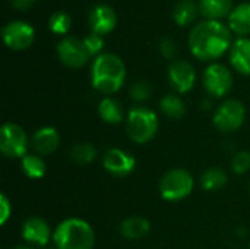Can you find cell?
<instances>
[{"instance_id": "cell-22", "label": "cell", "mask_w": 250, "mask_h": 249, "mask_svg": "<svg viewBox=\"0 0 250 249\" xmlns=\"http://www.w3.org/2000/svg\"><path fill=\"white\" fill-rule=\"evenodd\" d=\"M160 109L163 114L170 119H182L186 114V104L183 100L176 94H167L160 101Z\"/></svg>"}, {"instance_id": "cell-20", "label": "cell", "mask_w": 250, "mask_h": 249, "mask_svg": "<svg viewBox=\"0 0 250 249\" xmlns=\"http://www.w3.org/2000/svg\"><path fill=\"white\" fill-rule=\"evenodd\" d=\"M98 116L108 125H117L123 120L125 112L122 104L111 97H104L98 104Z\"/></svg>"}, {"instance_id": "cell-32", "label": "cell", "mask_w": 250, "mask_h": 249, "mask_svg": "<svg viewBox=\"0 0 250 249\" xmlns=\"http://www.w3.org/2000/svg\"><path fill=\"white\" fill-rule=\"evenodd\" d=\"M34 3H35V0H10V4L16 10H28Z\"/></svg>"}, {"instance_id": "cell-28", "label": "cell", "mask_w": 250, "mask_h": 249, "mask_svg": "<svg viewBox=\"0 0 250 249\" xmlns=\"http://www.w3.org/2000/svg\"><path fill=\"white\" fill-rule=\"evenodd\" d=\"M151 92H152V87L146 81H136L130 87V97L135 101H145V100H148Z\"/></svg>"}, {"instance_id": "cell-18", "label": "cell", "mask_w": 250, "mask_h": 249, "mask_svg": "<svg viewBox=\"0 0 250 249\" xmlns=\"http://www.w3.org/2000/svg\"><path fill=\"white\" fill-rule=\"evenodd\" d=\"M233 0H201L199 12L209 21H220L229 18L233 12Z\"/></svg>"}, {"instance_id": "cell-34", "label": "cell", "mask_w": 250, "mask_h": 249, "mask_svg": "<svg viewBox=\"0 0 250 249\" xmlns=\"http://www.w3.org/2000/svg\"><path fill=\"white\" fill-rule=\"evenodd\" d=\"M44 249H53V248H44Z\"/></svg>"}, {"instance_id": "cell-25", "label": "cell", "mask_w": 250, "mask_h": 249, "mask_svg": "<svg viewBox=\"0 0 250 249\" xmlns=\"http://www.w3.org/2000/svg\"><path fill=\"white\" fill-rule=\"evenodd\" d=\"M97 157V150L92 144L89 142H79L72 147L70 150V158L73 163L79 166H86L91 164Z\"/></svg>"}, {"instance_id": "cell-30", "label": "cell", "mask_w": 250, "mask_h": 249, "mask_svg": "<svg viewBox=\"0 0 250 249\" xmlns=\"http://www.w3.org/2000/svg\"><path fill=\"white\" fill-rule=\"evenodd\" d=\"M160 51L166 59H173L177 51V47L170 37H163L160 40Z\"/></svg>"}, {"instance_id": "cell-10", "label": "cell", "mask_w": 250, "mask_h": 249, "mask_svg": "<svg viewBox=\"0 0 250 249\" xmlns=\"http://www.w3.org/2000/svg\"><path fill=\"white\" fill-rule=\"evenodd\" d=\"M1 38L6 47L21 51L28 48L35 40V29L23 21H12L1 28Z\"/></svg>"}, {"instance_id": "cell-24", "label": "cell", "mask_w": 250, "mask_h": 249, "mask_svg": "<svg viewBox=\"0 0 250 249\" xmlns=\"http://www.w3.org/2000/svg\"><path fill=\"white\" fill-rule=\"evenodd\" d=\"M227 173L223 169L218 167H209L204 172L201 178V185L205 191L212 192V191H220L226 186L227 183Z\"/></svg>"}, {"instance_id": "cell-9", "label": "cell", "mask_w": 250, "mask_h": 249, "mask_svg": "<svg viewBox=\"0 0 250 249\" xmlns=\"http://www.w3.org/2000/svg\"><path fill=\"white\" fill-rule=\"evenodd\" d=\"M59 60L72 69H79L82 66H85L91 57V54L88 53L83 40H79L76 37H66L63 38L57 47H56Z\"/></svg>"}, {"instance_id": "cell-26", "label": "cell", "mask_w": 250, "mask_h": 249, "mask_svg": "<svg viewBox=\"0 0 250 249\" xmlns=\"http://www.w3.org/2000/svg\"><path fill=\"white\" fill-rule=\"evenodd\" d=\"M70 25H72V18H70V15H67V13L63 12V10L54 12V13L50 16V19H48V28H50L51 32L56 34V35H63V34H66V32L69 31Z\"/></svg>"}, {"instance_id": "cell-5", "label": "cell", "mask_w": 250, "mask_h": 249, "mask_svg": "<svg viewBox=\"0 0 250 249\" xmlns=\"http://www.w3.org/2000/svg\"><path fill=\"white\" fill-rule=\"evenodd\" d=\"M195 186L193 176L185 169H171L160 181V195L163 200L176 203L188 198Z\"/></svg>"}, {"instance_id": "cell-14", "label": "cell", "mask_w": 250, "mask_h": 249, "mask_svg": "<svg viewBox=\"0 0 250 249\" xmlns=\"http://www.w3.org/2000/svg\"><path fill=\"white\" fill-rule=\"evenodd\" d=\"M31 145L38 156H50L60 145V135L53 126H42L37 129L31 138Z\"/></svg>"}, {"instance_id": "cell-21", "label": "cell", "mask_w": 250, "mask_h": 249, "mask_svg": "<svg viewBox=\"0 0 250 249\" xmlns=\"http://www.w3.org/2000/svg\"><path fill=\"white\" fill-rule=\"evenodd\" d=\"M199 12V6L192 1V0H182L176 4L174 7V12H173V19L177 25L180 26H188L190 25L196 16H198Z\"/></svg>"}, {"instance_id": "cell-8", "label": "cell", "mask_w": 250, "mask_h": 249, "mask_svg": "<svg viewBox=\"0 0 250 249\" xmlns=\"http://www.w3.org/2000/svg\"><path fill=\"white\" fill-rule=\"evenodd\" d=\"M204 88L207 92L215 98L227 95L234 84L233 73L229 68L221 63H211L204 72Z\"/></svg>"}, {"instance_id": "cell-6", "label": "cell", "mask_w": 250, "mask_h": 249, "mask_svg": "<svg viewBox=\"0 0 250 249\" xmlns=\"http://www.w3.org/2000/svg\"><path fill=\"white\" fill-rule=\"evenodd\" d=\"M246 119V109L239 100H226L214 113V126L223 134H231L240 129Z\"/></svg>"}, {"instance_id": "cell-16", "label": "cell", "mask_w": 250, "mask_h": 249, "mask_svg": "<svg viewBox=\"0 0 250 249\" xmlns=\"http://www.w3.org/2000/svg\"><path fill=\"white\" fill-rule=\"evenodd\" d=\"M230 63L236 72L250 75V38H237L230 48Z\"/></svg>"}, {"instance_id": "cell-3", "label": "cell", "mask_w": 250, "mask_h": 249, "mask_svg": "<svg viewBox=\"0 0 250 249\" xmlns=\"http://www.w3.org/2000/svg\"><path fill=\"white\" fill-rule=\"evenodd\" d=\"M53 242L56 249H94L95 232L88 222L70 217L56 227Z\"/></svg>"}, {"instance_id": "cell-4", "label": "cell", "mask_w": 250, "mask_h": 249, "mask_svg": "<svg viewBox=\"0 0 250 249\" xmlns=\"http://www.w3.org/2000/svg\"><path fill=\"white\" fill-rule=\"evenodd\" d=\"M127 136L136 144H148L158 131L157 113L148 107H133L126 117Z\"/></svg>"}, {"instance_id": "cell-7", "label": "cell", "mask_w": 250, "mask_h": 249, "mask_svg": "<svg viewBox=\"0 0 250 249\" xmlns=\"http://www.w3.org/2000/svg\"><path fill=\"white\" fill-rule=\"evenodd\" d=\"M28 136L22 126L4 123L0 129V151L7 158H23L28 151Z\"/></svg>"}, {"instance_id": "cell-11", "label": "cell", "mask_w": 250, "mask_h": 249, "mask_svg": "<svg viewBox=\"0 0 250 249\" xmlns=\"http://www.w3.org/2000/svg\"><path fill=\"white\" fill-rule=\"evenodd\" d=\"M103 166L111 176L126 178L135 170L136 160L130 153L122 148H110L103 157Z\"/></svg>"}, {"instance_id": "cell-1", "label": "cell", "mask_w": 250, "mask_h": 249, "mask_svg": "<svg viewBox=\"0 0 250 249\" xmlns=\"http://www.w3.org/2000/svg\"><path fill=\"white\" fill-rule=\"evenodd\" d=\"M231 45L233 31L220 21H201L189 34L190 53L202 62L220 59Z\"/></svg>"}, {"instance_id": "cell-19", "label": "cell", "mask_w": 250, "mask_h": 249, "mask_svg": "<svg viewBox=\"0 0 250 249\" xmlns=\"http://www.w3.org/2000/svg\"><path fill=\"white\" fill-rule=\"evenodd\" d=\"M230 29L239 37H246L250 34V3H242L233 9L229 16Z\"/></svg>"}, {"instance_id": "cell-29", "label": "cell", "mask_w": 250, "mask_h": 249, "mask_svg": "<svg viewBox=\"0 0 250 249\" xmlns=\"http://www.w3.org/2000/svg\"><path fill=\"white\" fill-rule=\"evenodd\" d=\"M83 43H85V47H86V50H88V53L91 56H95L97 57V56L101 54L103 47H104V40H103L101 35L91 32V34H88L83 38Z\"/></svg>"}, {"instance_id": "cell-13", "label": "cell", "mask_w": 250, "mask_h": 249, "mask_svg": "<svg viewBox=\"0 0 250 249\" xmlns=\"http://www.w3.org/2000/svg\"><path fill=\"white\" fill-rule=\"evenodd\" d=\"M168 81L176 92L186 94L195 87L196 72L189 62L176 60L168 68Z\"/></svg>"}, {"instance_id": "cell-17", "label": "cell", "mask_w": 250, "mask_h": 249, "mask_svg": "<svg viewBox=\"0 0 250 249\" xmlns=\"http://www.w3.org/2000/svg\"><path fill=\"white\" fill-rule=\"evenodd\" d=\"M151 232V223L145 217H129L120 225V235L129 241H138L145 238Z\"/></svg>"}, {"instance_id": "cell-27", "label": "cell", "mask_w": 250, "mask_h": 249, "mask_svg": "<svg viewBox=\"0 0 250 249\" xmlns=\"http://www.w3.org/2000/svg\"><path fill=\"white\" fill-rule=\"evenodd\" d=\"M231 169L237 175H245L250 170V153L249 151H239L234 154L231 160Z\"/></svg>"}, {"instance_id": "cell-15", "label": "cell", "mask_w": 250, "mask_h": 249, "mask_svg": "<svg viewBox=\"0 0 250 249\" xmlns=\"http://www.w3.org/2000/svg\"><path fill=\"white\" fill-rule=\"evenodd\" d=\"M50 236H53V235L50 233L48 223L44 219L31 217L22 226V238L31 245L47 247Z\"/></svg>"}, {"instance_id": "cell-12", "label": "cell", "mask_w": 250, "mask_h": 249, "mask_svg": "<svg viewBox=\"0 0 250 249\" xmlns=\"http://www.w3.org/2000/svg\"><path fill=\"white\" fill-rule=\"evenodd\" d=\"M88 23L94 34H98L101 37L107 35L117 25V13L110 4L98 3L89 10Z\"/></svg>"}, {"instance_id": "cell-31", "label": "cell", "mask_w": 250, "mask_h": 249, "mask_svg": "<svg viewBox=\"0 0 250 249\" xmlns=\"http://www.w3.org/2000/svg\"><path fill=\"white\" fill-rule=\"evenodd\" d=\"M10 216H12V204L9 198L4 194H1L0 195V223L6 225Z\"/></svg>"}, {"instance_id": "cell-23", "label": "cell", "mask_w": 250, "mask_h": 249, "mask_svg": "<svg viewBox=\"0 0 250 249\" xmlns=\"http://www.w3.org/2000/svg\"><path fill=\"white\" fill-rule=\"evenodd\" d=\"M21 166L22 172L29 179H41L47 172L45 161L38 154H26L23 158H21Z\"/></svg>"}, {"instance_id": "cell-33", "label": "cell", "mask_w": 250, "mask_h": 249, "mask_svg": "<svg viewBox=\"0 0 250 249\" xmlns=\"http://www.w3.org/2000/svg\"><path fill=\"white\" fill-rule=\"evenodd\" d=\"M15 249H34V248H31V247H16Z\"/></svg>"}, {"instance_id": "cell-2", "label": "cell", "mask_w": 250, "mask_h": 249, "mask_svg": "<svg viewBox=\"0 0 250 249\" xmlns=\"http://www.w3.org/2000/svg\"><path fill=\"white\" fill-rule=\"evenodd\" d=\"M126 81V66L114 53H101L91 66L92 87L105 95L116 94L122 90Z\"/></svg>"}]
</instances>
